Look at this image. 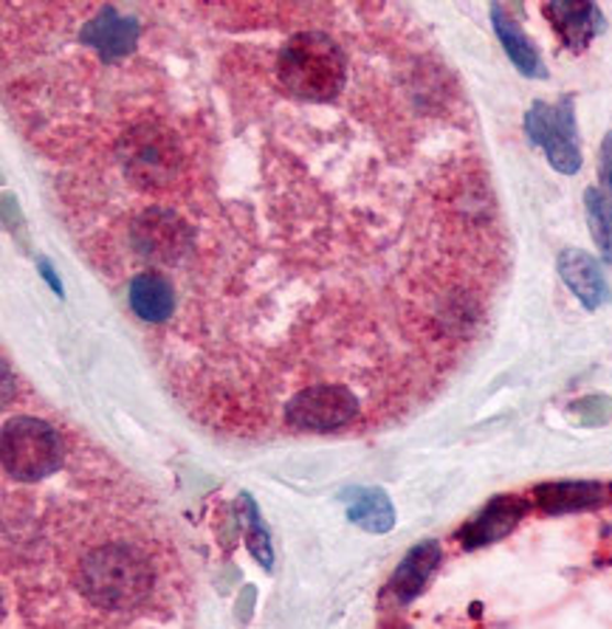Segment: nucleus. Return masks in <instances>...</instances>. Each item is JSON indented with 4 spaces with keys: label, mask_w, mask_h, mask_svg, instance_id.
Masks as SVG:
<instances>
[{
    "label": "nucleus",
    "mask_w": 612,
    "mask_h": 629,
    "mask_svg": "<svg viewBox=\"0 0 612 629\" xmlns=\"http://www.w3.org/2000/svg\"><path fill=\"white\" fill-rule=\"evenodd\" d=\"M607 492L610 488L601 483L590 481H567V483H547V486L536 488V503L545 514H576L590 511L607 503Z\"/></svg>",
    "instance_id": "15"
},
{
    "label": "nucleus",
    "mask_w": 612,
    "mask_h": 629,
    "mask_svg": "<svg viewBox=\"0 0 612 629\" xmlns=\"http://www.w3.org/2000/svg\"><path fill=\"white\" fill-rule=\"evenodd\" d=\"M77 587L91 607L127 613L151 602L156 571L142 548L127 539H111L79 559Z\"/></svg>",
    "instance_id": "1"
},
{
    "label": "nucleus",
    "mask_w": 612,
    "mask_h": 629,
    "mask_svg": "<svg viewBox=\"0 0 612 629\" xmlns=\"http://www.w3.org/2000/svg\"><path fill=\"white\" fill-rule=\"evenodd\" d=\"M441 559L443 551L437 539H426V542L415 545L401 559V565H398V571L390 578V593L398 598V604H410L412 598L421 596L432 573L441 565Z\"/></svg>",
    "instance_id": "13"
},
{
    "label": "nucleus",
    "mask_w": 612,
    "mask_h": 629,
    "mask_svg": "<svg viewBox=\"0 0 612 629\" xmlns=\"http://www.w3.org/2000/svg\"><path fill=\"white\" fill-rule=\"evenodd\" d=\"M585 209L587 221H590V234H593L601 257L612 263V207L607 203V198L599 189L590 187L585 192Z\"/></svg>",
    "instance_id": "17"
},
{
    "label": "nucleus",
    "mask_w": 612,
    "mask_h": 629,
    "mask_svg": "<svg viewBox=\"0 0 612 629\" xmlns=\"http://www.w3.org/2000/svg\"><path fill=\"white\" fill-rule=\"evenodd\" d=\"M131 243L153 263H176L192 246V229L170 209H144L131 229Z\"/></svg>",
    "instance_id": "7"
},
{
    "label": "nucleus",
    "mask_w": 612,
    "mask_h": 629,
    "mask_svg": "<svg viewBox=\"0 0 612 629\" xmlns=\"http://www.w3.org/2000/svg\"><path fill=\"white\" fill-rule=\"evenodd\" d=\"M527 503L522 497H514V494H502L497 500H491L489 506L482 508L469 526H463V531L457 533L463 548L469 551H477V548H486L491 542H500L502 537H509L520 519L525 517Z\"/></svg>",
    "instance_id": "9"
},
{
    "label": "nucleus",
    "mask_w": 612,
    "mask_h": 629,
    "mask_svg": "<svg viewBox=\"0 0 612 629\" xmlns=\"http://www.w3.org/2000/svg\"><path fill=\"white\" fill-rule=\"evenodd\" d=\"M122 162L124 173L131 176L133 184L144 189H158L173 181L181 167V153L167 130L144 124L124 136Z\"/></svg>",
    "instance_id": "6"
},
{
    "label": "nucleus",
    "mask_w": 612,
    "mask_h": 629,
    "mask_svg": "<svg viewBox=\"0 0 612 629\" xmlns=\"http://www.w3.org/2000/svg\"><path fill=\"white\" fill-rule=\"evenodd\" d=\"M0 461L9 481L43 483L66 463V441L43 418H7L0 429Z\"/></svg>",
    "instance_id": "3"
},
{
    "label": "nucleus",
    "mask_w": 612,
    "mask_h": 629,
    "mask_svg": "<svg viewBox=\"0 0 612 629\" xmlns=\"http://www.w3.org/2000/svg\"><path fill=\"white\" fill-rule=\"evenodd\" d=\"M347 519L367 533H387L396 526V508L381 488H347L342 494Z\"/></svg>",
    "instance_id": "16"
},
{
    "label": "nucleus",
    "mask_w": 612,
    "mask_h": 629,
    "mask_svg": "<svg viewBox=\"0 0 612 629\" xmlns=\"http://www.w3.org/2000/svg\"><path fill=\"white\" fill-rule=\"evenodd\" d=\"M37 272H40V277L46 279L48 286H52V291L57 294V297H63V279H59V274L54 272V266H52V260L48 257H37Z\"/></svg>",
    "instance_id": "20"
},
{
    "label": "nucleus",
    "mask_w": 612,
    "mask_h": 629,
    "mask_svg": "<svg viewBox=\"0 0 612 629\" xmlns=\"http://www.w3.org/2000/svg\"><path fill=\"white\" fill-rule=\"evenodd\" d=\"M556 266H559V277L565 279V286L579 297L587 311H596L610 299V283L593 254L581 252V249H565L556 260Z\"/></svg>",
    "instance_id": "10"
},
{
    "label": "nucleus",
    "mask_w": 612,
    "mask_h": 629,
    "mask_svg": "<svg viewBox=\"0 0 612 629\" xmlns=\"http://www.w3.org/2000/svg\"><path fill=\"white\" fill-rule=\"evenodd\" d=\"M491 23H494V32L502 43V52L509 54L511 63L516 65V71L531 79H545V63H542L534 43H531L527 34L520 29V23L509 14V7L494 3V7H491Z\"/></svg>",
    "instance_id": "14"
},
{
    "label": "nucleus",
    "mask_w": 612,
    "mask_h": 629,
    "mask_svg": "<svg viewBox=\"0 0 612 629\" xmlns=\"http://www.w3.org/2000/svg\"><path fill=\"white\" fill-rule=\"evenodd\" d=\"M241 503L246 508V522H248V533H246V545L252 551V556L260 562L266 571H271V562H274V551H271V542H268V531L263 528V519L260 511H257V503L248 497V494H241Z\"/></svg>",
    "instance_id": "18"
},
{
    "label": "nucleus",
    "mask_w": 612,
    "mask_h": 629,
    "mask_svg": "<svg viewBox=\"0 0 612 629\" xmlns=\"http://www.w3.org/2000/svg\"><path fill=\"white\" fill-rule=\"evenodd\" d=\"M601 178H604L612 198V130L604 136V142H601Z\"/></svg>",
    "instance_id": "19"
},
{
    "label": "nucleus",
    "mask_w": 612,
    "mask_h": 629,
    "mask_svg": "<svg viewBox=\"0 0 612 629\" xmlns=\"http://www.w3.org/2000/svg\"><path fill=\"white\" fill-rule=\"evenodd\" d=\"M361 416V401L345 382L305 384L282 407V423L293 432L331 435L353 427Z\"/></svg>",
    "instance_id": "4"
},
{
    "label": "nucleus",
    "mask_w": 612,
    "mask_h": 629,
    "mask_svg": "<svg viewBox=\"0 0 612 629\" xmlns=\"http://www.w3.org/2000/svg\"><path fill=\"white\" fill-rule=\"evenodd\" d=\"M527 139L536 147L545 150L547 162L561 176H576L581 167L579 128H576L574 99L565 97L561 102L547 104L534 102L525 113Z\"/></svg>",
    "instance_id": "5"
},
{
    "label": "nucleus",
    "mask_w": 612,
    "mask_h": 629,
    "mask_svg": "<svg viewBox=\"0 0 612 629\" xmlns=\"http://www.w3.org/2000/svg\"><path fill=\"white\" fill-rule=\"evenodd\" d=\"M277 74L293 97L331 102L347 82V59L340 43L322 32L293 34L277 59Z\"/></svg>",
    "instance_id": "2"
},
{
    "label": "nucleus",
    "mask_w": 612,
    "mask_h": 629,
    "mask_svg": "<svg viewBox=\"0 0 612 629\" xmlns=\"http://www.w3.org/2000/svg\"><path fill=\"white\" fill-rule=\"evenodd\" d=\"M127 302L142 322L164 324L176 313V288L164 274L142 272L131 279Z\"/></svg>",
    "instance_id": "12"
},
{
    "label": "nucleus",
    "mask_w": 612,
    "mask_h": 629,
    "mask_svg": "<svg viewBox=\"0 0 612 629\" xmlns=\"http://www.w3.org/2000/svg\"><path fill=\"white\" fill-rule=\"evenodd\" d=\"M138 34H142V29H138L136 18H127L113 7H104L82 26L79 40L88 48H93L104 63H113V59H122L136 52Z\"/></svg>",
    "instance_id": "8"
},
{
    "label": "nucleus",
    "mask_w": 612,
    "mask_h": 629,
    "mask_svg": "<svg viewBox=\"0 0 612 629\" xmlns=\"http://www.w3.org/2000/svg\"><path fill=\"white\" fill-rule=\"evenodd\" d=\"M545 14L570 52H585L590 40L604 29L601 9L596 3H587V0H579V3L554 0V3H545Z\"/></svg>",
    "instance_id": "11"
}]
</instances>
